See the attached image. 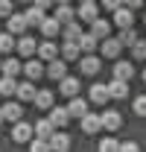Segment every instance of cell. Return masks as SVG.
Wrapping results in <instances>:
<instances>
[{
    "mask_svg": "<svg viewBox=\"0 0 146 152\" xmlns=\"http://www.w3.org/2000/svg\"><path fill=\"white\" fill-rule=\"evenodd\" d=\"M55 18H58V23L64 26V23L76 20V9H73L70 3H55Z\"/></svg>",
    "mask_w": 146,
    "mask_h": 152,
    "instance_id": "23",
    "label": "cell"
},
{
    "mask_svg": "<svg viewBox=\"0 0 146 152\" xmlns=\"http://www.w3.org/2000/svg\"><path fill=\"white\" fill-rule=\"evenodd\" d=\"M111 15H114V23H117L120 29H126V26H134V9H128V6H120V9H114Z\"/></svg>",
    "mask_w": 146,
    "mask_h": 152,
    "instance_id": "10",
    "label": "cell"
},
{
    "mask_svg": "<svg viewBox=\"0 0 146 152\" xmlns=\"http://www.w3.org/2000/svg\"><path fill=\"white\" fill-rule=\"evenodd\" d=\"M96 15H99V3L96 0H82L79 9H76V20H82V23H91Z\"/></svg>",
    "mask_w": 146,
    "mask_h": 152,
    "instance_id": "2",
    "label": "cell"
},
{
    "mask_svg": "<svg viewBox=\"0 0 146 152\" xmlns=\"http://www.w3.org/2000/svg\"><path fill=\"white\" fill-rule=\"evenodd\" d=\"M79 123H82V132L85 134H99L102 132V120H99L96 111H85L82 117H79Z\"/></svg>",
    "mask_w": 146,
    "mask_h": 152,
    "instance_id": "3",
    "label": "cell"
},
{
    "mask_svg": "<svg viewBox=\"0 0 146 152\" xmlns=\"http://www.w3.org/2000/svg\"><path fill=\"white\" fill-rule=\"evenodd\" d=\"M79 35H82V23H79V20H70V23L61 26V38H64V41H76Z\"/></svg>",
    "mask_w": 146,
    "mask_h": 152,
    "instance_id": "28",
    "label": "cell"
},
{
    "mask_svg": "<svg viewBox=\"0 0 146 152\" xmlns=\"http://www.w3.org/2000/svg\"><path fill=\"white\" fill-rule=\"evenodd\" d=\"M29 149H32V152H47V149H50V140L32 134V137H29Z\"/></svg>",
    "mask_w": 146,
    "mask_h": 152,
    "instance_id": "35",
    "label": "cell"
},
{
    "mask_svg": "<svg viewBox=\"0 0 146 152\" xmlns=\"http://www.w3.org/2000/svg\"><path fill=\"white\" fill-rule=\"evenodd\" d=\"M79 3H82V0H79Z\"/></svg>",
    "mask_w": 146,
    "mask_h": 152,
    "instance_id": "49",
    "label": "cell"
},
{
    "mask_svg": "<svg viewBox=\"0 0 146 152\" xmlns=\"http://www.w3.org/2000/svg\"><path fill=\"white\" fill-rule=\"evenodd\" d=\"M143 82H146V70H143Z\"/></svg>",
    "mask_w": 146,
    "mask_h": 152,
    "instance_id": "47",
    "label": "cell"
},
{
    "mask_svg": "<svg viewBox=\"0 0 146 152\" xmlns=\"http://www.w3.org/2000/svg\"><path fill=\"white\" fill-rule=\"evenodd\" d=\"M55 3H70V0H55Z\"/></svg>",
    "mask_w": 146,
    "mask_h": 152,
    "instance_id": "45",
    "label": "cell"
},
{
    "mask_svg": "<svg viewBox=\"0 0 146 152\" xmlns=\"http://www.w3.org/2000/svg\"><path fill=\"white\" fill-rule=\"evenodd\" d=\"M117 38H120V44H123V47H131L140 35L134 32V26H126V29H120V35H117Z\"/></svg>",
    "mask_w": 146,
    "mask_h": 152,
    "instance_id": "34",
    "label": "cell"
},
{
    "mask_svg": "<svg viewBox=\"0 0 146 152\" xmlns=\"http://www.w3.org/2000/svg\"><path fill=\"white\" fill-rule=\"evenodd\" d=\"M6 29H9L12 35H23V32L29 29V23H26V18H23V15H15V12H12V15L6 18Z\"/></svg>",
    "mask_w": 146,
    "mask_h": 152,
    "instance_id": "12",
    "label": "cell"
},
{
    "mask_svg": "<svg viewBox=\"0 0 146 152\" xmlns=\"http://www.w3.org/2000/svg\"><path fill=\"white\" fill-rule=\"evenodd\" d=\"M131 56L137 58V61H143V58H146V41H143V38H137V41L131 44Z\"/></svg>",
    "mask_w": 146,
    "mask_h": 152,
    "instance_id": "36",
    "label": "cell"
},
{
    "mask_svg": "<svg viewBox=\"0 0 146 152\" xmlns=\"http://www.w3.org/2000/svg\"><path fill=\"white\" fill-rule=\"evenodd\" d=\"M35 82L32 79H23V82H18V91H15V96H18L20 102H32V96H35Z\"/></svg>",
    "mask_w": 146,
    "mask_h": 152,
    "instance_id": "19",
    "label": "cell"
},
{
    "mask_svg": "<svg viewBox=\"0 0 146 152\" xmlns=\"http://www.w3.org/2000/svg\"><path fill=\"white\" fill-rule=\"evenodd\" d=\"M47 117H50V123H53L55 129H64L67 123H70V111H67V105H50L47 108Z\"/></svg>",
    "mask_w": 146,
    "mask_h": 152,
    "instance_id": "4",
    "label": "cell"
},
{
    "mask_svg": "<svg viewBox=\"0 0 146 152\" xmlns=\"http://www.w3.org/2000/svg\"><path fill=\"white\" fill-rule=\"evenodd\" d=\"M58 94H64L67 99L76 96L79 94V79H76V76H61V79H58Z\"/></svg>",
    "mask_w": 146,
    "mask_h": 152,
    "instance_id": "16",
    "label": "cell"
},
{
    "mask_svg": "<svg viewBox=\"0 0 146 152\" xmlns=\"http://www.w3.org/2000/svg\"><path fill=\"white\" fill-rule=\"evenodd\" d=\"M38 29H41V32H44V38H55V35H61V23H58V18H47V15H44V20H41V23H38Z\"/></svg>",
    "mask_w": 146,
    "mask_h": 152,
    "instance_id": "15",
    "label": "cell"
},
{
    "mask_svg": "<svg viewBox=\"0 0 146 152\" xmlns=\"http://www.w3.org/2000/svg\"><path fill=\"white\" fill-rule=\"evenodd\" d=\"M32 123H23V117L15 120V129H12V140L15 143H29V137H32Z\"/></svg>",
    "mask_w": 146,
    "mask_h": 152,
    "instance_id": "7",
    "label": "cell"
},
{
    "mask_svg": "<svg viewBox=\"0 0 146 152\" xmlns=\"http://www.w3.org/2000/svg\"><path fill=\"white\" fill-rule=\"evenodd\" d=\"M15 91H18V79L15 76H3L0 79V96L9 99V96H15Z\"/></svg>",
    "mask_w": 146,
    "mask_h": 152,
    "instance_id": "31",
    "label": "cell"
},
{
    "mask_svg": "<svg viewBox=\"0 0 146 152\" xmlns=\"http://www.w3.org/2000/svg\"><path fill=\"white\" fill-rule=\"evenodd\" d=\"M44 64H47V67H44V73L50 76V79H55V82H58V79H61V76H67V61H64V58H50V61H44Z\"/></svg>",
    "mask_w": 146,
    "mask_h": 152,
    "instance_id": "6",
    "label": "cell"
},
{
    "mask_svg": "<svg viewBox=\"0 0 146 152\" xmlns=\"http://www.w3.org/2000/svg\"><path fill=\"white\" fill-rule=\"evenodd\" d=\"M76 44H79L82 53H96L99 50V38L93 35V32H82V35L76 38Z\"/></svg>",
    "mask_w": 146,
    "mask_h": 152,
    "instance_id": "17",
    "label": "cell"
},
{
    "mask_svg": "<svg viewBox=\"0 0 146 152\" xmlns=\"http://www.w3.org/2000/svg\"><path fill=\"white\" fill-rule=\"evenodd\" d=\"M88 99H91V102H96V105H105V102L111 99V94H108V85H102V82L91 85V94H88Z\"/></svg>",
    "mask_w": 146,
    "mask_h": 152,
    "instance_id": "20",
    "label": "cell"
},
{
    "mask_svg": "<svg viewBox=\"0 0 146 152\" xmlns=\"http://www.w3.org/2000/svg\"><path fill=\"white\" fill-rule=\"evenodd\" d=\"M143 23H146V15H143Z\"/></svg>",
    "mask_w": 146,
    "mask_h": 152,
    "instance_id": "48",
    "label": "cell"
},
{
    "mask_svg": "<svg viewBox=\"0 0 146 152\" xmlns=\"http://www.w3.org/2000/svg\"><path fill=\"white\" fill-rule=\"evenodd\" d=\"M76 61H79V70H82L85 76H96V73H99V67H102L99 56H93V53H82Z\"/></svg>",
    "mask_w": 146,
    "mask_h": 152,
    "instance_id": "1",
    "label": "cell"
},
{
    "mask_svg": "<svg viewBox=\"0 0 146 152\" xmlns=\"http://www.w3.org/2000/svg\"><path fill=\"white\" fill-rule=\"evenodd\" d=\"M67 111H70V117H82V114L88 111V99H82L79 94L70 96V102H67Z\"/></svg>",
    "mask_w": 146,
    "mask_h": 152,
    "instance_id": "27",
    "label": "cell"
},
{
    "mask_svg": "<svg viewBox=\"0 0 146 152\" xmlns=\"http://www.w3.org/2000/svg\"><path fill=\"white\" fill-rule=\"evenodd\" d=\"M3 123H6V117H3V108H0V126H3Z\"/></svg>",
    "mask_w": 146,
    "mask_h": 152,
    "instance_id": "44",
    "label": "cell"
},
{
    "mask_svg": "<svg viewBox=\"0 0 146 152\" xmlns=\"http://www.w3.org/2000/svg\"><path fill=\"white\" fill-rule=\"evenodd\" d=\"M99 3H102V9H105V12H114V9H120V6H123V0H99Z\"/></svg>",
    "mask_w": 146,
    "mask_h": 152,
    "instance_id": "40",
    "label": "cell"
},
{
    "mask_svg": "<svg viewBox=\"0 0 146 152\" xmlns=\"http://www.w3.org/2000/svg\"><path fill=\"white\" fill-rule=\"evenodd\" d=\"M108 94H111V99H126L128 96V82L126 79H111L108 82Z\"/></svg>",
    "mask_w": 146,
    "mask_h": 152,
    "instance_id": "21",
    "label": "cell"
},
{
    "mask_svg": "<svg viewBox=\"0 0 146 152\" xmlns=\"http://www.w3.org/2000/svg\"><path fill=\"white\" fill-rule=\"evenodd\" d=\"M47 140H50V149H55V152H64V149H70V134H64L61 129H55V132L50 134Z\"/></svg>",
    "mask_w": 146,
    "mask_h": 152,
    "instance_id": "18",
    "label": "cell"
},
{
    "mask_svg": "<svg viewBox=\"0 0 146 152\" xmlns=\"http://www.w3.org/2000/svg\"><path fill=\"white\" fill-rule=\"evenodd\" d=\"M131 76H134V64H128V61H117V64H114V79L131 82Z\"/></svg>",
    "mask_w": 146,
    "mask_h": 152,
    "instance_id": "29",
    "label": "cell"
},
{
    "mask_svg": "<svg viewBox=\"0 0 146 152\" xmlns=\"http://www.w3.org/2000/svg\"><path fill=\"white\" fill-rule=\"evenodd\" d=\"M32 132H35V137H50V134L55 132V126L50 123V117H44V120H35Z\"/></svg>",
    "mask_w": 146,
    "mask_h": 152,
    "instance_id": "30",
    "label": "cell"
},
{
    "mask_svg": "<svg viewBox=\"0 0 146 152\" xmlns=\"http://www.w3.org/2000/svg\"><path fill=\"white\" fill-rule=\"evenodd\" d=\"M32 102H35V108H41V111H47V108H50V105L55 102V94H53V91H47V88H44V91H35V96H32Z\"/></svg>",
    "mask_w": 146,
    "mask_h": 152,
    "instance_id": "24",
    "label": "cell"
},
{
    "mask_svg": "<svg viewBox=\"0 0 146 152\" xmlns=\"http://www.w3.org/2000/svg\"><path fill=\"white\" fill-rule=\"evenodd\" d=\"M120 149L123 152H137V143L134 140H126V143H120Z\"/></svg>",
    "mask_w": 146,
    "mask_h": 152,
    "instance_id": "42",
    "label": "cell"
},
{
    "mask_svg": "<svg viewBox=\"0 0 146 152\" xmlns=\"http://www.w3.org/2000/svg\"><path fill=\"white\" fill-rule=\"evenodd\" d=\"M99 120H102V129H105V132H117V129L123 126V114H120V111H111V108L99 114Z\"/></svg>",
    "mask_w": 146,
    "mask_h": 152,
    "instance_id": "11",
    "label": "cell"
},
{
    "mask_svg": "<svg viewBox=\"0 0 146 152\" xmlns=\"http://www.w3.org/2000/svg\"><path fill=\"white\" fill-rule=\"evenodd\" d=\"M15 44H18V35H12L9 29L0 35V56H9L12 50H15Z\"/></svg>",
    "mask_w": 146,
    "mask_h": 152,
    "instance_id": "32",
    "label": "cell"
},
{
    "mask_svg": "<svg viewBox=\"0 0 146 152\" xmlns=\"http://www.w3.org/2000/svg\"><path fill=\"white\" fill-rule=\"evenodd\" d=\"M99 53H102V58H117L120 53H123V44H120V38H102L99 41Z\"/></svg>",
    "mask_w": 146,
    "mask_h": 152,
    "instance_id": "5",
    "label": "cell"
},
{
    "mask_svg": "<svg viewBox=\"0 0 146 152\" xmlns=\"http://www.w3.org/2000/svg\"><path fill=\"white\" fill-rule=\"evenodd\" d=\"M15 9H12V0H0V18H9Z\"/></svg>",
    "mask_w": 146,
    "mask_h": 152,
    "instance_id": "39",
    "label": "cell"
},
{
    "mask_svg": "<svg viewBox=\"0 0 146 152\" xmlns=\"http://www.w3.org/2000/svg\"><path fill=\"white\" fill-rule=\"evenodd\" d=\"M0 108H3V117H6L9 123H15V120L23 117V105H20V102H12V99H9V102H6V105H0Z\"/></svg>",
    "mask_w": 146,
    "mask_h": 152,
    "instance_id": "25",
    "label": "cell"
},
{
    "mask_svg": "<svg viewBox=\"0 0 146 152\" xmlns=\"http://www.w3.org/2000/svg\"><path fill=\"white\" fill-rule=\"evenodd\" d=\"M15 50H18L20 56H35V50H38V41L32 35H18V44H15Z\"/></svg>",
    "mask_w": 146,
    "mask_h": 152,
    "instance_id": "14",
    "label": "cell"
},
{
    "mask_svg": "<svg viewBox=\"0 0 146 152\" xmlns=\"http://www.w3.org/2000/svg\"><path fill=\"white\" fill-rule=\"evenodd\" d=\"M18 3H32V0H18Z\"/></svg>",
    "mask_w": 146,
    "mask_h": 152,
    "instance_id": "46",
    "label": "cell"
},
{
    "mask_svg": "<svg viewBox=\"0 0 146 152\" xmlns=\"http://www.w3.org/2000/svg\"><path fill=\"white\" fill-rule=\"evenodd\" d=\"M32 3H35L38 9H44V12H47L50 6H55V0H32Z\"/></svg>",
    "mask_w": 146,
    "mask_h": 152,
    "instance_id": "41",
    "label": "cell"
},
{
    "mask_svg": "<svg viewBox=\"0 0 146 152\" xmlns=\"http://www.w3.org/2000/svg\"><path fill=\"white\" fill-rule=\"evenodd\" d=\"M131 111L137 114V117H146V94L134 96V102H131Z\"/></svg>",
    "mask_w": 146,
    "mask_h": 152,
    "instance_id": "37",
    "label": "cell"
},
{
    "mask_svg": "<svg viewBox=\"0 0 146 152\" xmlns=\"http://www.w3.org/2000/svg\"><path fill=\"white\" fill-rule=\"evenodd\" d=\"M35 56L41 58V61H50V58H55V56H58V44H55L53 38L41 41V44H38V50H35Z\"/></svg>",
    "mask_w": 146,
    "mask_h": 152,
    "instance_id": "13",
    "label": "cell"
},
{
    "mask_svg": "<svg viewBox=\"0 0 146 152\" xmlns=\"http://www.w3.org/2000/svg\"><path fill=\"white\" fill-rule=\"evenodd\" d=\"M146 0H123V6H128V9H140Z\"/></svg>",
    "mask_w": 146,
    "mask_h": 152,
    "instance_id": "43",
    "label": "cell"
},
{
    "mask_svg": "<svg viewBox=\"0 0 146 152\" xmlns=\"http://www.w3.org/2000/svg\"><path fill=\"white\" fill-rule=\"evenodd\" d=\"M58 53H61V58H64V61H76V58L82 56V50H79V44H76V41H64Z\"/></svg>",
    "mask_w": 146,
    "mask_h": 152,
    "instance_id": "26",
    "label": "cell"
},
{
    "mask_svg": "<svg viewBox=\"0 0 146 152\" xmlns=\"http://www.w3.org/2000/svg\"><path fill=\"white\" fill-rule=\"evenodd\" d=\"M23 73H26V79L38 82V79L44 76V61H41L38 56H29L26 61H23Z\"/></svg>",
    "mask_w": 146,
    "mask_h": 152,
    "instance_id": "8",
    "label": "cell"
},
{
    "mask_svg": "<svg viewBox=\"0 0 146 152\" xmlns=\"http://www.w3.org/2000/svg\"><path fill=\"white\" fill-rule=\"evenodd\" d=\"M0 73H3V76H15V79H18V73H23V61L12 58V53H9L6 58H0Z\"/></svg>",
    "mask_w": 146,
    "mask_h": 152,
    "instance_id": "9",
    "label": "cell"
},
{
    "mask_svg": "<svg viewBox=\"0 0 146 152\" xmlns=\"http://www.w3.org/2000/svg\"><path fill=\"white\" fill-rule=\"evenodd\" d=\"M114 149H120V140L117 137H102L99 140V152H114Z\"/></svg>",
    "mask_w": 146,
    "mask_h": 152,
    "instance_id": "38",
    "label": "cell"
},
{
    "mask_svg": "<svg viewBox=\"0 0 146 152\" xmlns=\"http://www.w3.org/2000/svg\"><path fill=\"white\" fill-rule=\"evenodd\" d=\"M91 32L99 38V41H102V38H108V35H111V20H105V18H99V15H96V18L91 20Z\"/></svg>",
    "mask_w": 146,
    "mask_h": 152,
    "instance_id": "22",
    "label": "cell"
},
{
    "mask_svg": "<svg viewBox=\"0 0 146 152\" xmlns=\"http://www.w3.org/2000/svg\"><path fill=\"white\" fill-rule=\"evenodd\" d=\"M44 15H47V12H44V9H38L35 3H32V6L26 9V15H23V18H26V23H29V26H38V23L44 20Z\"/></svg>",
    "mask_w": 146,
    "mask_h": 152,
    "instance_id": "33",
    "label": "cell"
},
{
    "mask_svg": "<svg viewBox=\"0 0 146 152\" xmlns=\"http://www.w3.org/2000/svg\"><path fill=\"white\" fill-rule=\"evenodd\" d=\"M0 58H3V56H0Z\"/></svg>",
    "mask_w": 146,
    "mask_h": 152,
    "instance_id": "50",
    "label": "cell"
}]
</instances>
